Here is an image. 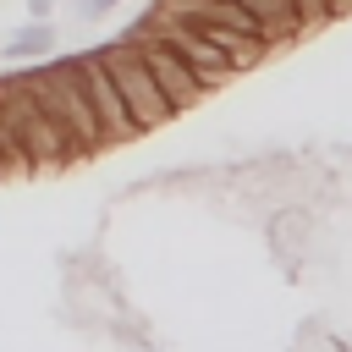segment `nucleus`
<instances>
[{
	"label": "nucleus",
	"mask_w": 352,
	"mask_h": 352,
	"mask_svg": "<svg viewBox=\"0 0 352 352\" xmlns=\"http://www.w3.org/2000/svg\"><path fill=\"white\" fill-rule=\"evenodd\" d=\"M330 16L341 22V16H352V0H330Z\"/></svg>",
	"instance_id": "nucleus-11"
},
{
	"label": "nucleus",
	"mask_w": 352,
	"mask_h": 352,
	"mask_svg": "<svg viewBox=\"0 0 352 352\" xmlns=\"http://www.w3.org/2000/svg\"><path fill=\"white\" fill-rule=\"evenodd\" d=\"M60 6H66V11H72V6H82V0H60Z\"/></svg>",
	"instance_id": "nucleus-12"
},
{
	"label": "nucleus",
	"mask_w": 352,
	"mask_h": 352,
	"mask_svg": "<svg viewBox=\"0 0 352 352\" xmlns=\"http://www.w3.org/2000/svg\"><path fill=\"white\" fill-rule=\"evenodd\" d=\"M126 0H82V6H72V16L77 22H104V16H116Z\"/></svg>",
	"instance_id": "nucleus-9"
},
{
	"label": "nucleus",
	"mask_w": 352,
	"mask_h": 352,
	"mask_svg": "<svg viewBox=\"0 0 352 352\" xmlns=\"http://www.w3.org/2000/svg\"><path fill=\"white\" fill-rule=\"evenodd\" d=\"M148 28H154V33H160V38H165V44H170L192 72H198V82H204L209 94H214L220 82H231V77H236L231 55H226L220 44H209L192 22H182V16H170V11H160V6H154V11H148Z\"/></svg>",
	"instance_id": "nucleus-6"
},
{
	"label": "nucleus",
	"mask_w": 352,
	"mask_h": 352,
	"mask_svg": "<svg viewBox=\"0 0 352 352\" xmlns=\"http://www.w3.org/2000/svg\"><path fill=\"white\" fill-rule=\"evenodd\" d=\"M55 38H60V33H55V22H28V16H22V22L0 38V60H6V66L50 60V55H55Z\"/></svg>",
	"instance_id": "nucleus-7"
},
{
	"label": "nucleus",
	"mask_w": 352,
	"mask_h": 352,
	"mask_svg": "<svg viewBox=\"0 0 352 352\" xmlns=\"http://www.w3.org/2000/svg\"><path fill=\"white\" fill-rule=\"evenodd\" d=\"M72 66H77L82 94H88V104H94V121H99L104 148L143 138V126L132 121V110H126V99H121V88H116V77H110V66H104V55H99V50H82V55H72Z\"/></svg>",
	"instance_id": "nucleus-5"
},
{
	"label": "nucleus",
	"mask_w": 352,
	"mask_h": 352,
	"mask_svg": "<svg viewBox=\"0 0 352 352\" xmlns=\"http://www.w3.org/2000/svg\"><path fill=\"white\" fill-rule=\"evenodd\" d=\"M99 55H104V66H110V77H116V88H121V99H126V110H132V121H138L143 132H154V126L176 121V110H170L165 88L154 82L148 60H143V55H138L126 38H116V44H99Z\"/></svg>",
	"instance_id": "nucleus-3"
},
{
	"label": "nucleus",
	"mask_w": 352,
	"mask_h": 352,
	"mask_svg": "<svg viewBox=\"0 0 352 352\" xmlns=\"http://www.w3.org/2000/svg\"><path fill=\"white\" fill-rule=\"evenodd\" d=\"M22 77H28L33 99L50 110V121L60 126V138L72 143L77 165L94 160V154H104V138H99V121H94V104H88V94H82V77H77L72 55L33 60V66H22Z\"/></svg>",
	"instance_id": "nucleus-1"
},
{
	"label": "nucleus",
	"mask_w": 352,
	"mask_h": 352,
	"mask_svg": "<svg viewBox=\"0 0 352 352\" xmlns=\"http://www.w3.org/2000/svg\"><path fill=\"white\" fill-rule=\"evenodd\" d=\"M0 99H6V110H11V121H16V132H22V143H28L33 176H38V170H66V165H77L72 143L60 138V126L50 121V110L33 99L22 66H6V72H0Z\"/></svg>",
	"instance_id": "nucleus-2"
},
{
	"label": "nucleus",
	"mask_w": 352,
	"mask_h": 352,
	"mask_svg": "<svg viewBox=\"0 0 352 352\" xmlns=\"http://www.w3.org/2000/svg\"><path fill=\"white\" fill-rule=\"evenodd\" d=\"M0 176H6V160H0Z\"/></svg>",
	"instance_id": "nucleus-13"
},
{
	"label": "nucleus",
	"mask_w": 352,
	"mask_h": 352,
	"mask_svg": "<svg viewBox=\"0 0 352 352\" xmlns=\"http://www.w3.org/2000/svg\"><path fill=\"white\" fill-rule=\"evenodd\" d=\"M0 160H6V176H33L28 143H22V132H16L11 110H6V99H0Z\"/></svg>",
	"instance_id": "nucleus-8"
},
{
	"label": "nucleus",
	"mask_w": 352,
	"mask_h": 352,
	"mask_svg": "<svg viewBox=\"0 0 352 352\" xmlns=\"http://www.w3.org/2000/svg\"><path fill=\"white\" fill-rule=\"evenodd\" d=\"M121 38L148 60V72H154V82L165 88V99H170V110H176V116H182V110H198V99H204L209 88H204V82H198V72H192V66H187V60H182L160 33H154V28H148V11H143Z\"/></svg>",
	"instance_id": "nucleus-4"
},
{
	"label": "nucleus",
	"mask_w": 352,
	"mask_h": 352,
	"mask_svg": "<svg viewBox=\"0 0 352 352\" xmlns=\"http://www.w3.org/2000/svg\"><path fill=\"white\" fill-rule=\"evenodd\" d=\"M55 11H60V0H22L28 22H55Z\"/></svg>",
	"instance_id": "nucleus-10"
}]
</instances>
